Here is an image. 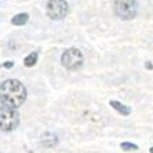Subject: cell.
<instances>
[{
    "label": "cell",
    "instance_id": "6da1fadb",
    "mask_svg": "<svg viewBox=\"0 0 153 153\" xmlns=\"http://www.w3.org/2000/svg\"><path fill=\"white\" fill-rule=\"evenodd\" d=\"M26 101V88L17 79H8L0 84V102L4 106L17 109Z\"/></svg>",
    "mask_w": 153,
    "mask_h": 153
},
{
    "label": "cell",
    "instance_id": "8992f818",
    "mask_svg": "<svg viewBox=\"0 0 153 153\" xmlns=\"http://www.w3.org/2000/svg\"><path fill=\"white\" fill-rule=\"evenodd\" d=\"M42 143L46 146V148H54V146L58 143V138L53 132H46V134L42 137Z\"/></svg>",
    "mask_w": 153,
    "mask_h": 153
},
{
    "label": "cell",
    "instance_id": "9c48e42d",
    "mask_svg": "<svg viewBox=\"0 0 153 153\" xmlns=\"http://www.w3.org/2000/svg\"><path fill=\"white\" fill-rule=\"evenodd\" d=\"M36 62H37V53H36V51L30 53L29 55H26L25 59H24V65L28 66V68H30V66H33V65H36Z\"/></svg>",
    "mask_w": 153,
    "mask_h": 153
},
{
    "label": "cell",
    "instance_id": "4fadbf2b",
    "mask_svg": "<svg viewBox=\"0 0 153 153\" xmlns=\"http://www.w3.org/2000/svg\"><path fill=\"white\" fill-rule=\"evenodd\" d=\"M150 153H153V148H150Z\"/></svg>",
    "mask_w": 153,
    "mask_h": 153
},
{
    "label": "cell",
    "instance_id": "3957f363",
    "mask_svg": "<svg viewBox=\"0 0 153 153\" xmlns=\"http://www.w3.org/2000/svg\"><path fill=\"white\" fill-rule=\"evenodd\" d=\"M19 124V113L17 109H11L8 106H0V130L13 131Z\"/></svg>",
    "mask_w": 153,
    "mask_h": 153
},
{
    "label": "cell",
    "instance_id": "52a82bcc",
    "mask_svg": "<svg viewBox=\"0 0 153 153\" xmlns=\"http://www.w3.org/2000/svg\"><path fill=\"white\" fill-rule=\"evenodd\" d=\"M109 105L113 108L114 111H117L120 114H123V116H128V114L131 113V108L126 106V105H123V103L119 102V101H111Z\"/></svg>",
    "mask_w": 153,
    "mask_h": 153
},
{
    "label": "cell",
    "instance_id": "ba28073f",
    "mask_svg": "<svg viewBox=\"0 0 153 153\" xmlns=\"http://www.w3.org/2000/svg\"><path fill=\"white\" fill-rule=\"evenodd\" d=\"M28 19H29V14H26V13H21V14H17V15L13 17L11 24L15 25V26H22L28 22Z\"/></svg>",
    "mask_w": 153,
    "mask_h": 153
},
{
    "label": "cell",
    "instance_id": "7c38bea8",
    "mask_svg": "<svg viewBox=\"0 0 153 153\" xmlns=\"http://www.w3.org/2000/svg\"><path fill=\"white\" fill-rule=\"evenodd\" d=\"M146 68H148V69H152V68H153V65L150 64V62H146Z\"/></svg>",
    "mask_w": 153,
    "mask_h": 153
},
{
    "label": "cell",
    "instance_id": "7a4b0ae2",
    "mask_svg": "<svg viewBox=\"0 0 153 153\" xmlns=\"http://www.w3.org/2000/svg\"><path fill=\"white\" fill-rule=\"evenodd\" d=\"M138 13V3L137 0H116L114 1V14L119 18L128 21L135 18Z\"/></svg>",
    "mask_w": 153,
    "mask_h": 153
},
{
    "label": "cell",
    "instance_id": "5b68a950",
    "mask_svg": "<svg viewBox=\"0 0 153 153\" xmlns=\"http://www.w3.org/2000/svg\"><path fill=\"white\" fill-rule=\"evenodd\" d=\"M69 4L66 0H48L47 3V15L51 19H62L68 15Z\"/></svg>",
    "mask_w": 153,
    "mask_h": 153
},
{
    "label": "cell",
    "instance_id": "30bf717a",
    "mask_svg": "<svg viewBox=\"0 0 153 153\" xmlns=\"http://www.w3.org/2000/svg\"><path fill=\"white\" fill-rule=\"evenodd\" d=\"M120 148L123 150H126V152H130V150H137V149H138V146L134 145V143H130V142H123L120 145Z\"/></svg>",
    "mask_w": 153,
    "mask_h": 153
},
{
    "label": "cell",
    "instance_id": "8fae6325",
    "mask_svg": "<svg viewBox=\"0 0 153 153\" xmlns=\"http://www.w3.org/2000/svg\"><path fill=\"white\" fill-rule=\"evenodd\" d=\"M1 66H3V68H6V69H10V68H13V66H14V62H13V61H7V62H4Z\"/></svg>",
    "mask_w": 153,
    "mask_h": 153
},
{
    "label": "cell",
    "instance_id": "277c9868",
    "mask_svg": "<svg viewBox=\"0 0 153 153\" xmlns=\"http://www.w3.org/2000/svg\"><path fill=\"white\" fill-rule=\"evenodd\" d=\"M61 62L69 71H77V69H80L83 66L84 57H83L82 51L79 50V48H68V50L62 54Z\"/></svg>",
    "mask_w": 153,
    "mask_h": 153
}]
</instances>
